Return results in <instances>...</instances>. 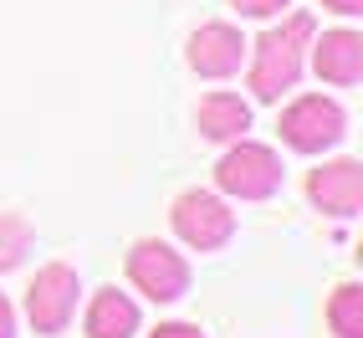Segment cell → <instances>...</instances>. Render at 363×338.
Wrapping results in <instances>:
<instances>
[{
	"instance_id": "6da1fadb",
	"label": "cell",
	"mask_w": 363,
	"mask_h": 338,
	"mask_svg": "<svg viewBox=\"0 0 363 338\" xmlns=\"http://www.w3.org/2000/svg\"><path fill=\"white\" fill-rule=\"evenodd\" d=\"M312 41V16H286L281 26H272L256 41V62H251V92L261 103H277L286 87L302 77V52Z\"/></svg>"
},
{
	"instance_id": "7a4b0ae2",
	"label": "cell",
	"mask_w": 363,
	"mask_h": 338,
	"mask_svg": "<svg viewBox=\"0 0 363 338\" xmlns=\"http://www.w3.org/2000/svg\"><path fill=\"white\" fill-rule=\"evenodd\" d=\"M215 185L235 200H266L281 185V159L266 143H235V149L215 164Z\"/></svg>"
},
{
	"instance_id": "3957f363",
	"label": "cell",
	"mask_w": 363,
	"mask_h": 338,
	"mask_svg": "<svg viewBox=\"0 0 363 338\" xmlns=\"http://www.w3.org/2000/svg\"><path fill=\"white\" fill-rule=\"evenodd\" d=\"M174 231L195 251H215L235 236V210L220 195H210V190H184L174 200Z\"/></svg>"
},
{
	"instance_id": "277c9868",
	"label": "cell",
	"mask_w": 363,
	"mask_h": 338,
	"mask_svg": "<svg viewBox=\"0 0 363 338\" xmlns=\"http://www.w3.org/2000/svg\"><path fill=\"white\" fill-rule=\"evenodd\" d=\"M72 312H77V272L67 261H52L26 287V318L36 333H62Z\"/></svg>"
},
{
	"instance_id": "5b68a950",
	"label": "cell",
	"mask_w": 363,
	"mask_h": 338,
	"mask_svg": "<svg viewBox=\"0 0 363 338\" xmlns=\"http://www.w3.org/2000/svg\"><path fill=\"white\" fill-rule=\"evenodd\" d=\"M281 138L292 143V149H302V154H323L328 143L343 138V108H337L333 98L307 92V98H297L281 113Z\"/></svg>"
},
{
	"instance_id": "8992f818",
	"label": "cell",
	"mask_w": 363,
	"mask_h": 338,
	"mask_svg": "<svg viewBox=\"0 0 363 338\" xmlns=\"http://www.w3.org/2000/svg\"><path fill=\"white\" fill-rule=\"evenodd\" d=\"M128 277L138 282V293H149L154 302H174L189 287V267L179 251H169L164 241H138L128 251Z\"/></svg>"
},
{
	"instance_id": "52a82bcc",
	"label": "cell",
	"mask_w": 363,
	"mask_h": 338,
	"mask_svg": "<svg viewBox=\"0 0 363 338\" xmlns=\"http://www.w3.org/2000/svg\"><path fill=\"white\" fill-rule=\"evenodd\" d=\"M240 62H246V36L225 21H210L189 36V67L200 77H230V72H240Z\"/></svg>"
},
{
	"instance_id": "ba28073f",
	"label": "cell",
	"mask_w": 363,
	"mask_h": 338,
	"mask_svg": "<svg viewBox=\"0 0 363 338\" xmlns=\"http://www.w3.org/2000/svg\"><path fill=\"white\" fill-rule=\"evenodd\" d=\"M307 195L328 215H353L358 200H363V169H358V159H333L323 169H312V175H307Z\"/></svg>"
},
{
	"instance_id": "9c48e42d",
	"label": "cell",
	"mask_w": 363,
	"mask_h": 338,
	"mask_svg": "<svg viewBox=\"0 0 363 338\" xmlns=\"http://www.w3.org/2000/svg\"><path fill=\"white\" fill-rule=\"evenodd\" d=\"M312 62H318V77H328L337 87H353L363 77V36L358 31H323Z\"/></svg>"
},
{
	"instance_id": "30bf717a",
	"label": "cell",
	"mask_w": 363,
	"mask_h": 338,
	"mask_svg": "<svg viewBox=\"0 0 363 338\" xmlns=\"http://www.w3.org/2000/svg\"><path fill=\"white\" fill-rule=\"evenodd\" d=\"M195 118H200V133L215 138V143H230V138H240L251 129V108L240 103L235 92H210Z\"/></svg>"
},
{
	"instance_id": "8fae6325",
	"label": "cell",
	"mask_w": 363,
	"mask_h": 338,
	"mask_svg": "<svg viewBox=\"0 0 363 338\" xmlns=\"http://www.w3.org/2000/svg\"><path fill=\"white\" fill-rule=\"evenodd\" d=\"M138 328V307L118 293V287H103L92 298V312H87V333L92 338H133Z\"/></svg>"
},
{
	"instance_id": "7c38bea8",
	"label": "cell",
	"mask_w": 363,
	"mask_h": 338,
	"mask_svg": "<svg viewBox=\"0 0 363 338\" xmlns=\"http://www.w3.org/2000/svg\"><path fill=\"white\" fill-rule=\"evenodd\" d=\"M328 323L337 338H363V287H337L333 302H328Z\"/></svg>"
},
{
	"instance_id": "4fadbf2b",
	"label": "cell",
	"mask_w": 363,
	"mask_h": 338,
	"mask_svg": "<svg viewBox=\"0 0 363 338\" xmlns=\"http://www.w3.org/2000/svg\"><path fill=\"white\" fill-rule=\"evenodd\" d=\"M26 251H31V221L26 215H0V272L21 267Z\"/></svg>"
},
{
	"instance_id": "5bb4252c",
	"label": "cell",
	"mask_w": 363,
	"mask_h": 338,
	"mask_svg": "<svg viewBox=\"0 0 363 338\" xmlns=\"http://www.w3.org/2000/svg\"><path fill=\"white\" fill-rule=\"evenodd\" d=\"M230 6H235L240 16H277L281 6H292V0H230Z\"/></svg>"
},
{
	"instance_id": "9a60e30c",
	"label": "cell",
	"mask_w": 363,
	"mask_h": 338,
	"mask_svg": "<svg viewBox=\"0 0 363 338\" xmlns=\"http://www.w3.org/2000/svg\"><path fill=\"white\" fill-rule=\"evenodd\" d=\"M149 338H205L200 328H189V323H164V328H154Z\"/></svg>"
},
{
	"instance_id": "2e32d148",
	"label": "cell",
	"mask_w": 363,
	"mask_h": 338,
	"mask_svg": "<svg viewBox=\"0 0 363 338\" xmlns=\"http://www.w3.org/2000/svg\"><path fill=\"white\" fill-rule=\"evenodd\" d=\"M0 338H16V312H11L6 298H0Z\"/></svg>"
},
{
	"instance_id": "e0dca14e",
	"label": "cell",
	"mask_w": 363,
	"mask_h": 338,
	"mask_svg": "<svg viewBox=\"0 0 363 338\" xmlns=\"http://www.w3.org/2000/svg\"><path fill=\"white\" fill-rule=\"evenodd\" d=\"M328 11H337V16H358L363 11V0H323Z\"/></svg>"
}]
</instances>
